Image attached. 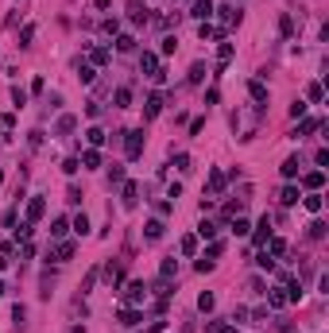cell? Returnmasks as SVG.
<instances>
[{
	"label": "cell",
	"instance_id": "obj_2",
	"mask_svg": "<svg viewBox=\"0 0 329 333\" xmlns=\"http://www.w3.org/2000/svg\"><path fill=\"white\" fill-rule=\"evenodd\" d=\"M190 16H194V20H202V23H209V16H213V0H194Z\"/></svg>",
	"mask_w": 329,
	"mask_h": 333
},
{
	"label": "cell",
	"instance_id": "obj_12",
	"mask_svg": "<svg viewBox=\"0 0 329 333\" xmlns=\"http://www.w3.org/2000/svg\"><path fill=\"white\" fill-rule=\"evenodd\" d=\"M112 101H116V109H128V105H132V89H128V85H120V89L112 93Z\"/></svg>",
	"mask_w": 329,
	"mask_h": 333
},
{
	"label": "cell",
	"instance_id": "obj_4",
	"mask_svg": "<svg viewBox=\"0 0 329 333\" xmlns=\"http://www.w3.org/2000/svg\"><path fill=\"white\" fill-rule=\"evenodd\" d=\"M43 213H47V202H43V194H35V198L27 202V221L35 225L39 217H43Z\"/></svg>",
	"mask_w": 329,
	"mask_h": 333
},
{
	"label": "cell",
	"instance_id": "obj_14",
	"mask_svg": "<svg viewBox=\"0 0 329 333\" xmlns=\"http://www.w3.org/2000/svg\"><path fill=\"white\" fill-rule=\"evenodd\" d=\"M298 198H302V190H298V186H283V194H279V202H283V206H294Z\"/></svg>",
	"mask_w": 329,
	"mask_h": 333
},
{
	"label": "cell",
	"instance_id": "obj_13",
	"mask_svg": "<svg viewBox=\"0 0 329 333\" xmlns=\"http://www.w3.org/2000/svg\"><path fill=\"white\" fill-rule=\"evenodd\" d=\"M120 194H124V206L132 209V206H136V198H140V186H136V182H124V190H120Z\"/></svg>",
	"mask_w": 329,
	"mask_h": 333
},
{
	"label": "cell",
	"instance_id": "obj_21",
	"mask_svg": "<svg viewBox=\"0 0 329 333\" xmlns=\"http://www.w3.org/2000/svg\"><path fill=\"white\" fill-rule=\"evenodd\" d=\"M267 302H271L275 310H279V306H287V291H283V287H275V291H267Z\"/></svg>",
	"mask_w": 329,
	"mask_h": 333
},
{
	"label": "cell",
	"instance_id": "obj_30",
	"mask_svg": "<svg viewBox=\"0 0 329 333\" xmlns=\"http://www.w3.org/2000/svg\"><path fill=\"white\" fill-rule=\"evenodd\" d=\"M31 39H35V23H27V27L20 31V47H31Z\"/></svg>",
	"mask_w": 329,
	"mask_h": 333
},
{
	"label": "cell",
	"instance_id": "obj_36",
	"mask_svg": "<svg viewBox=\"0 0 329 333\" xmlns=\"http://www.w3.org/2000/svg\"><path fill=\"white\" fill-rule=\"evenodd\" d=\"M202 78H206V66H202V62H194V66H190V82H194V85H198V82H202Z\"/></svg>",
	"mask_w": 329,
	"mask_h": 333
},
{
	"label": "cell",
	"instance_id": "obj_32",
	"mask_svg": "<svg viewBox=\"0 0 329 333\" xmlns=\"http://www.w3.org/2000/svg\"><path fill=\"white\" fill-rule=\"evenodd\" d=\"M198 252V236H182V256H194Z\"/></svg>",
	"mask_w": 329,
	"mask_h": 333
},
{
	"label": "cell",
	"instance_id": "obj_28",
	"mask_svg": "<svg viewBox=\"0 0 329 333\" xmlns=\"http://www.w3.org/2000/svg\"><path fill=\"white\" fill-rule=\"evenodd\" d=\"M74 232H78V236H85V232H89V217H85V213H78V217H74Z\"/></svg>",
	"mask_w": 329,
	"mask_h": 333
},
{
	"label": "cell",
	"instance_id": "obj_48",
	"mask_svg": "<svg viewBox=\"0 0 329 333\" xmlns=\"http://www.w3.org/2000/svg\"><path fill=\"white\" fill-rule=\"evenodd\" d=\"M0 294H8V287H4V279H0Z\"/></svg>",
	"mask_w": 329,
	"mask_h": 333
},
{
	"label": "cell",
	"instance_id": "obj_24",
	"mask_svg": "<svg viewBox=\"0 0 329 333\" xmlns=\"http://www.w3.org/2000/svg\"><path fill=\"white\" fill-rule=\"evenodd\" d=\"M209 190H213V194L225 190V174H221V170H209Z\"/></svg>",
	"mask_w": 329,
	"mask_h": 333
},
{
	"label": "cell",
	"instance_id": "obj_25",
	"mask_svg": "<svg viewBox=\"0 0 329 333\" xmlns=\"http://www.w3.org/2000/svg\"><path fill=\"white\" fill-rule=\"evenodd\" d=\"M306 93H310V101H314V105H322V101H326V89H322V82H314Z\"/></svg>",
	"mask_w": 329,
	"mask_h": 333
},
{
	"label": "cell",
	"instance_id": "obj_10",
	"mask_svg": "<svg viewBox=\"0 0 329 333\" xmlns=\"http://www.w3.org/2000/svg\"><path fill=\"white\" fill-rule=\"evenodd\" d=\"M144 322V314L136 310V306H128V310H120V326H140Z\"/></svg>",
	"mask_w": 329,
	"mask_h": 333
},
{
	"label": "cell",
	"instance_id": "obj_44",
	"mask_svg": "<svg viewBox=\"0 0 329 333\" xmlns=\"http://www.w3.org/2000/svg\"><path fill=\"white\" fill-rule=\"evenodd\" d=\"M89 58H93V62L101 66V62H109V51H105V47H97V51H93V55H89Z\"/></svg>",
	"mask_w": 329,
	"mask_h": 333
},
{
	"label": "cell",
	"instance_id": "obj_22",
	"mask_svg": "<svg viewBox=\"0 0 329 333\" xmlns=\"http://www.w3.org/2000/svg\"><path fill=\"white\" fill-rule=\"evenodd\" d=\"M12 105H16V109L27 105V89H23V85H12Z\"/></svg>",
	"mask_w": 329,
	"mask_h": 333
},
{
	"label": "cell",
	"instance_id": "obj_1",
	"mask_svg": "<svg viewBox=\"0 0 329 333\" xmlns=\"http://www.w3.org/2000/svg\"><path fill=\"white\" fill-rule=\"evenodd\" d=\"M128 140H124V151H128V159H140L144 155V132L136 128V132H124Z\"/></svg>",
	"mask_w": 329,
	"mask_h": 333
},
{
	"label": "cell",
	"instance_id": "obj_35",
	"mask_svg": "<svg viewBox=\"0 0 329 333\" xmlns=\"http://www.w3.org/2000/svg\"><path fill=\"white\" fill-rule=\"evenodd\" d=\"M132 47H136L132 35H116V51H132Z\"/></svg>",
	"mask_w": 329,
	"mask_h": 333
},
{
	"label": "cell",
	"instance_id": "obj_26",
	"mask_svg": "<svg viewBox=\"0 0 329 333\" xmlns=\"http://www.w3.org/2000/svg\"><path fill=\"white\" fill-rule=\"evenodd\" d=\"M314 128H322V120H302V124L294 128V140H298V136H306V132H314Z\"/></svg>",
	"mask_w": 329,
	"mask_h": 333
},
{
	"label": "cell",
	"instance_id": "obj_45",
	"mask_svg": "<svg viewBox=\"0 0 329 333\" xmlns=\"http://www.w3.org/2000/svg\"><path fill=\"white\" fill-rule=\"evenodd\" d=\"M12 318H16V326H23V318H27V310H23V306H12Z\"/></svg>",
	"mask_w": 329,
	"mask_h": 333
},
{
	"label": "cell",
	"instance_id": "obj_38",
	"mask_svg": "<svg viewBox=\"0 0 329 333\" xmlns=\"http://www.w3.org/2000/svg\"><path fill=\"white\" fill-rule=\"evenodd\" d=\"M66 229H70V221H66V217H55V225H51V232H55V236H62Z\"/></svg>",
	"mask_w": 329,
	"mask_h": 333
},
{
	"label": "cell",
	"instance_id": "obj_7",
	"mask_svg": "<svg viewBox=\"0 0 329 333\" xmlns=\"http://www.w3.org/2000/svg\"><path fill=\"white\" fill-rule=\"evenodd\" d=\"M213 12L221 16V23H225V27H232V23H240V12H236L232 4H225V8H213Z\"/></svg>",
	"mask_w": 329,
	"mask_h": 333
},
{
	"label": "cell",
	"instance_id": "obj_16",
	"mask_svg": "<svg viewBox=\"0 0 329 333\" xmlns=\"http://www.w3.org/2000/svg\"><path fill=\"white\" fill-rule=\"evenodd\" d=\"M78 163H85V166H101V151H97V147H85Z\"/></svg>",
	"mask_w": 329,
	"mask_h": 333
},
{
	"label": "cell",
	"instance_id": "obj_43",
	"mask_svg": "<svg viewBox=\"0 0 329 333\" xmlns=\"http://www.w3.org/2000/svg\"><path fill=\"white\" fill-rule=\"evenodd\" d=\"M256 264H260V268H264V271H271V268H275V256H267V252H264V256H260V260H256Z\"/></svg>",
	"mask_w": 329,
	"mask_h": 333
},
{
	"label": "cell",
	"instance_id": "obj_41",
	"mask_svg": "<svg viewBox=\"0 0 329 333\" xmlns=\"http://www.w3.org/2000/svg\"><path fill=\"white\" fill-rule=\"evenodd\" d=\"M279 31H283V35H294V23H290V16H283V20H279Z\"/></svg>",
	"mask_w": 329,
	"mask_h": 333
},
{
	"label": "cell",
	"instance_id": "obj_19",
	"mask_svg": "<svg viewBox=\"0 0 329 333\" xmlns=\"http://www.w3.org/2000/svg\"><path fill=\"white\" fill-rule=\"evenodd\" d=\"M213 306H217V298H213L209 291H202V294H198V310H202V314H209Z\"/></svg>",
	"mask_w": 329,
	"mask_h": 333
},
{
	"label": "cell",
	"instance_id": "obj_29",
	"mask_svg": "<svg viewBox=\"0 0 329 333\" xmlns=\"http://www.w3.org/2000/svg\"><path fill=\"white\" fill-rule=\"evenodd\" d=\"M287 252V240L283 236H271V248H267V256H283Z\"/></svg>",
	"mask_w": 329,
	"mask_h": 333
},
{
	"label": "cell",
	"instance_id": "obj_15",
	"mask_svg": "<svg viewBox=\"0 0 329 333\" xmlns=\"http://www.w3.org/2000/svg\"><path fill=\"white\" fill-rule=\"evenodd\" d=\"M267 240H271V221L264 217V221L256 225V244H267Z\"/></svg>",
	"mask_w": 329,
	"mask_h": 333
},
{
	"label": "cell",
	"instance_id": "obj_37",
	"mask_svg": "<svg viewBox=\"0 0 329 333\" xmlns=\"http://www.w3.org/2000/svg\"><path fill=\"white\" fill-rule=\"evenodd\" d=\"M112 182H124V166H116V163L109 166V186Z\"/></svg>",
	"mask_w": 329,
	"mask_h": 333
},
{
	"label": "cell",
	"instance_id": "obj_8",
	"mask_svg": "<svg viewBox=\"0 0 329 333\" xmlns=\"http://www.w3.org/2000/svg\"><path fill=\"white\" fill-rule=\"evenodd\" d=\"M248 93H252V101H256V105H267V85H264V82H252V85H248Z\"/></svg>",
	"mask_w": 329,
	"mask_h": 333
},
{
	"label": "cell",
	"instance_id": "obj_47",
	"mask_svg": "<svg viewBox=\"0 0 329 333\" xmlns=\"http://www.w3.org/2000/svg\"><path fill=\"white\" fill-rule=\"evenodd\" d=\"M217 333H236V326H225V322H221V330Z\"/></svg>",
	"mask_w": 329,
	"mask_h": 333
},
{
	"label": "cell",
	"instance_id": "obj_6",
	"mask_svg": "<svg viewBox=\"0 0 329 333\" xmlns=\"http://www.w3.org/2000/svg\"><path fill=\"white\" fill-rule=\"evenodd\" d=\"M159 112H163V93H151L147 97V109H144V120H155Z\"/></svg>",
	"mask_w": 329,
	"mask_h": 333
},
{
	"label": "cell",
	"instance_id": "obj_5",
	"mask_svg": "<svg viewBox=\"0 0 329 333\" xmlns=\"http://www.w3.org/2000/svg\"><path fill=\"white\" fill-rule=\"evenodd\" d=\"M302 186H306V190H322V186H326V170H306V174H302Z\"/></svg>",
	"mask_w": 329,
	"mask_h": 333
},
{
	"label": "cell",
	"instance_id": "obj_40",
	"mask_svg": "<svg viewBox=\"0 0 329 333\" xmlns=\"http://www.w3.org/2000/svg\"><path fill=\"white\" fill-rule=\"evenodd\" d=\"M174 166H178V170H190V155H186V151H178V155H174Z\"/></svg>",
	"mask_w": 329,
	"mask_h": 333
},
{
	"label": "cell",
	"instance_id": "obj_46",
	"mask_svg": "<svg viewBox=\"0 0 329 333\" xmlns=\"http://www.w3.org/2000/svg\"><path fill=\"white\" fill-rule=\"evenodd\" d=\"M314 163H318V166H326V163H329V151H326V147H318V155H314Z\"/></svg>",
	"mask_w": 329,
	"mask_h": 333
},
{
	"label": "cell",
	"instance_id": "obj_39",
	"mask_svg": "<svg viewBox=\"0 0 329 333\" xmlns=\"http://www.w3.org/2000/svg\"><path fill=\"white\" fill-rule=\"evenodd\" d=\"M310 236H314V240H322V236H326V221H314V225H310Z\"/></svg>",
	"mask_w": 329,
	"mask_h": 333
},
{
	"label": "cell",
	"instance_id": "obj_9",
	"mask_svg": "<svg viewBox=\"0 0 329 333\" xmlns=\"http://www.w3.org/2000/svg\"><path fill=\"white\" fill-rule=\"evenodd\" d=\"M302 206H306L310 213H322V194H318V190H310V194H302Z\"/></svg>",
	"mask_w": 329,
	"mask_h": 333
},
{
	"label": "cell",
	"instance_id": "obj_33",
	"mask_svg": "<svg viewBox=\"0 0 329 333\" xmlns=\"http://www.w3.org/2000/svg\"><path fill=\"white\" fill-rule=\"evenodd\" d=\"M31 229H35V225H31V221H23L20 229H12V232H16V240H31Z\"/></svg>",
	"mask_w": 329,
	"mask_h": 333
},
{
	"label": "cell",
	"instance_id": "obj_31",
	"mask_svg": "<svg viewBox=\"0 0 329 333\" xmlns=\"http://www.w3.org/2000/svg\"><path fill=\"white\" fill-rule=\"evenodd\" d=\"M74 128H78V116H62V120H58V132H62V136L74 132Z\"/></svg>",
	"mask_w": 329,
	"mask_h": 333
},
{
	"label": "cell",
	"instance_id": "obj_18",
	"mask_svg": "<svg viewBox=\"0 0 329 333\" xmlns=\"http://www.w3.org/2000/svg\"><path fill=\"white\" fill-rule=\"evenodd\" d=\"M85 140H89V147H101V144H105V140H109V136H105V132H101V128H97V124H93V128H89V132H85Z\"/></svg>",
	"mask_w": 329,
	"mask_h": 333
},
{
	"label": "cell",
	"instance_id": "obj_11",
	"mask_svg": "<svg viewBox=\"0 0 329 333\" xmlns=\"http://www.w3.org/2000/svg\"><path fill=\"white\" fill-rule=\"evenodd\" d=\"M298 174H302V163H298V155H290L283 163V178H298Z\"/></svg>",
	"mask_w": 329,
	"mask_h": 333
},
{
	"label": "cell",
	"instance_id": "obj_49",
	"mask_svg": "<svg viewBox=\"0 0 329 333\" xmlns=\"http://www.w3.org/2000/svg\"><path fill=\"white\" fill-rule=\"evenodd\" d=\"M0 182H4V174H0Z\"/></svg>",
	"mask_w": 329,
	"mask_h": 333
},
{
	"label": "cell",
	"instance_id": "obj_42",
	"mask_svg": "<svg viewBox=\"0 0 329 333\" xmlns=\"http://www.w3.org/2000/svg\"><path fill=\"white\" fill-rule=\"evenodd\" d=\"M78 70H82V74H78L82 82H93V78H97V70H93V66H78Z\"/></svg>",
	"mask_w": 329,
	"mask_h": 333
},
{
	"label": "cell",
	"instance_id": "obj_3",
	"mask_svg": "<svg viewBox=\"0 0 329 333\" xmlns=\"http://www.w3.org/2000/svg\"><path fill=\"white\" fill-rule=\"evenodd\" d=\"M124 298H128V302H132V306H140V302H144V298H147V287H144V283H140V279H136V283H128V291H124Z\"/></svg>",
	"mask_w": 329,
	"mask_h": 333
},
{
	"label": "cell",
	"instance_id": "obj_20",
	"mask_svg": "<svg viewBox=\"0 0 329 333\" xmlns=\"http://www.w3.org/2000/svg\"><path fill=\"white\" fill-rule=\"evenodd\" d=\"M228 58H232V43H228V39H221V47H217V70L228 62Z\"/></svg>",
	"mask_w": 329,
	"mask_h": 333
},
{
	"label": "cell",
	"instance_id": "obj_23",
	"mask_svg": "<svg viewBox=\"0 0 329 333\" xmlns=\"http://www.w3.org/2000/svg\"><path fill=\"white\" fill-rule=\"evenodd\" d=\"M163 229H166L163 221H147V240H151V244H155V240H159V236H163Z\"/></svg>",
	"mask_w": 329,
	"mask_h": 333
},
{
	"label": "cell",
	"instance_id": "obj_34",
	"mask_svg": "<svg viewBox=\"0 0 329 333\" xmlns=\"http://www.w3.org/2000/svg\"><path fill=\"white\" fill-rule=\"evenodd\" d=\"M70 256H74V244H70V240H66V244H58V248H55V260H70Z\"/></svg>",
	"mask_w": 329,
	"mask_h": 333
},
{
	"label": "cell",
	"instance_id": "obj_17",
	"mask_svg": "<svg viewBox=\"0 0 329 333\" xmlns=\"http://www.w3.org/2000/svg\"><path fill=\"white\" fill-rule=\"evenodd\" d=\"M159 275H163V279H170V275H178V260H174V256H166L163 264H159Z\"/></svg>",
	"mask_w": 329,
	"mask_h": 333
},
{
	"label": "cell",
	"instance_id": "obj_27",
	"mask_svg": "<svg viewBox=\"0 0 329 333\" xmlns=\"http://www.w3.org/2000/svg\"><path fill=\"white\" fill-rule=\"evenodd\" d=\"M198 236L213 240V236H217V225H213V221H202V225H198Z\"/></svg>",
	"mask_w": 329,
	"mask_h": 333
}]
</instances>
